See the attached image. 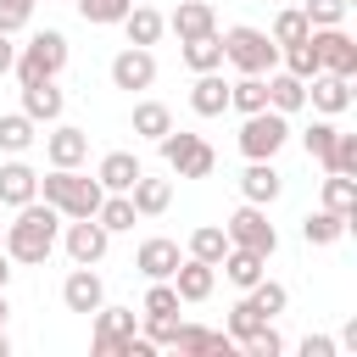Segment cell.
Instances as JSON below:
<instances>
[{
	"instance_id": "cell-47",
	"label": "cell",
	"mask_w": 357,
	"mask_h": 357,
	"mask_svg": "<svg viewBox=\"0 0 357 357\" xmlns=\"http://www.w3.org/2000/svg\"><path fill=\"white\" fill-rule=\"evenodd\" d=\"M11 284V257H6V245H0V290Z\"/></svg>"
},
{
	"instance_id": "cell-6",
	"label": "cell",
	"mask_w": 357,
	"mask_h": 357,
	"mask_svg": "<svg viewBox=\"0 0 357 357\" xmlns=\"http://www.w3.org/2000/svg\"><path fill=\"white\" fill-rule=\"evenodd\" d=\"M162 162H167V173H178V178H206L212 167H218V151L201 139V134H184V128H167L162 139Z\"/></svg>"
},
{
	"instance_id": "cell-22",
	"label": "cell",
	"mask_w": 357,
	"mask_h": 357,
	"mask_svg": "<svg viewBox=\"0 0 357 357\" xmlns=\"http://www.w3.org/2000/svg\"><path fill=\"white\" fill-rule=\"evenodd\" d=\"M61 106H67V95L56 89V78L22 84V112H28L33 123H56V117H61Z\"/></svg>"
},
{
	"instance_id": "cell-25",
	"label": "cell",
	"mask_w": 357,
	"mask_h": 357,
	"mask_svg": "<svg viewBox=\"0 0 357 357\" xmlns=\"http://www.w3.org/2000/svg\"><path fill=\"white\" fill-rule=\"evenodd\" d=\"M123 33H128V45H156L162 33H167V17L156 11V6H128V17H123Z\"/></svg>"
},
{
	"instance_id": "cell-31",
	"label": "cell",
	"mask_w": 357,
	"mask_h": 357,
	"mask_svg": "<svg viewBox=\"0 0 357 357\" xmlns=\"http://www.w3.org/2000/svg\"><path fill=\"white\" fill-rule=\"evenodd\" d=\"M229 106L245 117V112H262L268 106V78H257V73H240L234 84H229Z\"/></svg>"
},
{
	"instance_id": "cell-43",
	"label": "cell",
	"mask_w": 357,
	"mask_h": 357,
	"mask_svg": "<svg viewBox=\"0 0 357 357\" xmlns=\"http://www.w3.org/2000/svg\"><path fill=\"white\" fill-rule=\"evenodd\" d=\"M240 351H245V357H279V351H284V340H279V329H273V324H262L257 335H245V340H240Z\"/></svg>"
},
{
	"instance_id": "cell-49",
	"label": "cell",
	"mask_w": 357,
	"mask_h": 357,
	"mask_svg": "<svg viewBox=\"0 0 357 357\" xmlns=\"http://www.w3.org/2000/svg\"><path fill=\"white\" fill-rule=\"evenodd\" d=\"M0 234H6V223H0Z\"/></svg>"
},
{
	"instance_id": "cell-5",
	"label": "cell",
	"mask_w": 357,
	"mask_h": 357,
	"mask_svg": "<svg viewBox=\"0 0 357 357\" xmlns=\"http://www.w3.org/2000/svg\"><path fill=\"white\" fill-rule=\"evenodd\" d=\"M284 139H290V117H284V112H273V106L245 112V123H240V151H245V162H273V156L284 151Z\"/></svg>"
},
{
	"instance_id": "cell-48",
	"label": "cell",
	"mask_w": 357,
	"mask_h": 357,
	"mask_svg": "<svg viewBox=\"0 0 357 357\" xmlns=\"http://www.w3.org/2000/svg\"><path fill=\"white\" fill-rule=\"evenodd\" d=\"M6 318H11V307H6V290H0V335H6Z\"/></svg>"
},
{
	"instance_id": "cell-34",
	"label": "cell",
	"mask_w": 357,
	"mask_h": 357,
	"mask_svg": "<svg viewBox=\"0 0 357 357\" xmlns=\"http://www.w3.org/2000/svg\"><path fill=\"white\" fill-rule=\"evenodd\" d=\"M245 301H251V307H257L262 318H279V312L290 307V290H284L279 279H268V273H262V279H257V284L245 290Z\"/></svg>"
},
{
	"instance_id": "cell-46",
	"label": "cell",
	"mask_w": 357,
	"mask_h": 357,
	"mask_svg": "<svg viewBox=\"0 0 357 357\" xmlns=\"http://www.w3.org/2000/svg\"><path fill=\"white\" fill-rule=\"evenodd\" d=\"M17 67V45H11V33H0V78Z\"/></svg>"
},
{
	"instance_id": "cell-41",
	"label": "cell",
	"mask_w": 357,
	"mask_h": 357,
	"mask_svg": "<svg viewBox=\"0 0 357 357\" xmlns=\"http://www.w3.org/2000/svg\"><path fill=\"white\" fill-rule=\"evenodd\" d=\"M324 173H351L357 178V134H335V151H329Z\"/></svg>"
},
{
	"instance_id": "cell-27",
	"label": "cell",
	"mask_w": 357,
	"mask_h": 357,
	"mask_svg": "<svg viewBox=\"0 0 357 357\" xmlns=\"http://www.w3.org/2000/svg\"><path fill=\"white\" fill-rule=\"evenodd\" d=\"M268 106L284 112V117L301 112V106H307V84H301L296 73H279V67H273V73H268Z\"/></svg>"
},
{
	"instance_id": "cell-24",
	"label": "cell",
	"mask_w": 357,
	"mask_h": 357,
	"mask_svg": "<svg viewBox=\"0 0 357 357\" xmlns=\"http://www.w3.org/2000/svg\"><path fill=\"white\" fill-rule=\"evenodd\" d=\"M128 201H134V212H139V218H162V212H167V201H173V184H167V178L139 173V178L128 184Z\"/></svg>"
},
{
	"instance_id": "cell-3",
	"label": "cell",
	"mask_w": 357,
	"mask_h": 357,
	"mask_svg": "<svg viewBox=\"0 0 357 357\" xmlns=\"http://www.w3.org/2000/svg\"><path fill=\"white\" fill-rule=\"evenodd\" d=\"M223 61H229L234 73H257V78H268V73L279 67V45L268 39V28L240 22V28L223 33Z\"/></svg>"
},
{
	"instance_id": "cell-20",
	"label": "cell",
	"mask_w": 357,
	"mask_h": 357,
	"mask_svg": "<svg viewBox=\"0 0 357 357\" xmlns=\"http://www.w3.org/2000/svg\"><path fill=\"white\" fill-rule=\"evenodd\" d=\"M240 195L257 201V206H273V201L284 195V173H279L273 162H251V167L240 173Z\"/></svg>"
},
{
	"instance_id": "cell-18",
	"label": "cell",
	"mask_w": 357,
	"mask_h": 357,
	"mask_svg": "<svg viewBox=\"0 0 357 357\" xmlns=\"http://www.w3.org/2000/svg\"><path fill=\"white\" fill-rule=\"evenodd\" d=\"M167 28L178 33V45L201 39V33H218V11H212V0H178V11L167 17Z\"/></svg>"
},
{
	"instance_id": "cell-37",
	"label": "cell",
	"mask_w": 357,
	"mask_h": 357,
	"mask_svg": "<svg viewBox=\"0 0 357 357\" xmlns=\"http://www.w3.org/2000/svg\"><path fill=\"white\" fill-rule=\"evenodd\" d=\"M335 134H340V128H335L329 117H318V123H312V128L301 134V145H307V156H312L318 167H329V151H335Z\"/></svg>"
},
{
	"instance_id": "cell-40",
	"label": "cell",
	"mask_w": 357,
	"mask_h": 357,
	"mask_svg": "<svg viewBox=\"0 0 357 357\" xmlns=\"http://www.w3.org/2000/svg\"><path fill=\"white\" fill-rule=\"evenodd\" d=\"M301 17H307V28H335V22H346V0H307Z\"/></svg>"
},
{
	"instance_id": "cell-19",
	"label": "cell",
	"mask_w": 357,
	"mask_h": 357,
	"mask_svg": "<svg viewBox=\"0 0 357 357\" xmlns=\"http://www.w3.org/2000/svg\"><path fill=\"white\" fill-rule=\"evenodd\" d=\"M190 112H195V117H223V112H229L223 67H218V73H195V84H190Z\"/></svg>"
},
{
	"instance_id": "cell-2",
	"label": "cell",
	"mask_w": 357,
	"mask_h": 357,
	"mask_svg": "<svg viewBox=\"0 0 357 357\" xmlns=\"http://www.w3.org/2000/svg\"><path fill=\"white\" fill-rule=\"evenodd\" d=\"M100 178H84L78 167H50L45 178H39V201H50L61 218H95V206H100Z\"/></svg>"
},
{
	"instance_id": "cell-38",
	"label": "cell",
	"mask_w": 357,
	"mask_h": 357,
	"mask_svg": "<svg viewBox=\"0 0 357 357\" xmlns=\"http://www.w3.org/2000/svg\"><path fill=\"white\" fill-rule=\"evenodd\" d=\"M262 324H273V318H262V312L240 296V301H234V312H229V340H234V351H240V340H245V335H257Z\"/></svg>"
},
{
	"instance_id": "cell-26",
	"label": "cell",
	"mask_w": 357,
	"mask_h": 357,
	"mask_svg": "<svg viewBox=\"0 0 357 357\" xmlns=\"http://www.w3.org/2000/svg\"><path fill=\"white\" fill-rule=\"evenodd\" d=\"M139 173H145V167H139V156H134V151H106V156H100V167H95L100 190H128Z\"/></svg>"
},
{
	"instance_id": "cell-30",
	"label": "cell",
	"mask_w": 357,
	"mask_h": 357,
	"mask_svg": "<svg viewBox=\"0 0 357 357\" xmlns=\"http://www.w3.org/2000/svg\"><path fill=\"white\" fill-rule=\"evenodd\" d=\"M33 128H39V123H33L28 112H6V117H0V151H6V156H22V151L39 139Z\"/></svg>"
},
{
	"instance_id": "cell-15",
	"label": "cell",
	"mask_w": 357,
	"mask_h": 357,
	"mask_svg": "<svg viewBox=\"0 0 357 357\" xmlns=\"http://www.w3.org/2000/svg\"><path fill=\"white\" fill-rule=\"evenodd\" d=\"M173 351H184V357H229V351H234V340H229V329L178 324V335H173Z\"/></svg>"
},
{
	"instance_id": "cell-8",
	"label": "cell",
	"mask_w": 357,
	"mask_h": 357,
	"mask_svg": "<svg viewBox=\"0 0 357 357\" xmlns=\"http://www.w3.org/2000/svg\"><path fill=\"white\" fill-rule=\"evenodd\" d=\"M312 50H318V67L324 73H340V78H357V39L335 22V28H312Z\"/></svg>"
},
{
	"instance_id": "cell-11",
	"label": "cell",
	"mask_w": 357,
	"mask_h": 357,
	"mask_svg": "<svg viewBox=\"0 0 357 357\" xmlns=\"http://www.w3.org/2000/svg\"><path fill=\"white\" fill-rule=\"evenodd\" d=\"M156 84V56L145 50V45H128V50H117L112 56V89H151Z\"/></svg>"
},
{
	"instance_id": "cell-12",
	"label": "cell",
	"mask_w": 357,
	"mask_h": 357,
	"mask_svg": "<svg viewBox=\"0 0 357 357\" xmlns=\"http://www.w3.org/2000/svg\"><path fill=\"white\" fill-rule=\"evenodd\" d=\"M45 156H50V167H84L89 162V134L56 117L50 134H45Z\"/></svg>"
},
{
	"instance_id": "cell-17",
	"label": "cell",
	"mask_w": 357,
	"mask_h": 357,
	"mask_svg": "<svg viewBox=\"0 0 357 357\" xmlns=\"http://www.w3.org/2000/svg\"><path fill=\"white\" fill-rule=\"evenodd\" d=\"M307 100H312L324 117H340V112L351 106V78H340V73H312V78H307Z\"/></svg>"
},
{
	"instance_id": "cell-7",
	"label": "cell",
	"mask_w": 357,
	"mask_h": 357,
	"mask_svg": "<svg viewBox=\"0 0 357 357\" xmlns=\"http://www.w3.org/2000/svg\"><path fill=\"white\" fill-rule=\"evenodd\" d=\"M223 234H229V245H245V251H257V257H273V251H279V229L268 223V206H257V201H245V206L223 223Z\"/></svg>"
},
{
	"instance_id": "cell-28",
	"label": "cell",
	"mask_w": 357,
	"mask_h": 357,
	"mask_svg": "<svg viewBox=\"0 0 357 357\" xmlns=\"http://www.w3.org/2000/svg\"><path fill=\"white\" fill-rule=\"evenodd\" d=\"M346 229H351V218H340V212H329V206H318V212L301 218V240H307V245H335Z\"/></svg>"
},
{
	"instance_id": "cell-1",
	"label": "cell",
	"mask_w": 357,
	"mask_h": 357,
	"mask_svg": "<svg viewBox=\"0 0 357 357\" xmlns=\"http://www.w3.org/2000/svg\"><path fill=\"white\" fill-rule=\"evenodd\" d=\"M56 234H61V212L50 206V201H28V206H17V218L6 223V234H0V245H6V257L11 262H22V268H39L50 251H56Z\"/></svg>"
},
{
	"instance_id": "cell-44",
	"label": "cell",
	"mask_w": 357,
	"mask_h": 357,
	"mask_svg": "<svg viewBox=\"0 0 357 357\" xmlns=\"http://www.w3.org/2000/svg\"><path fill=\"white\" fill-rule=\"evenodd\" d=\"M39 0H0V33H22Z\"/></svg>"
},
{
	"instance_id": "cell-9",
	"label": "cell",
	"mask_w": 357,
	"mask_h": 357,
	"mask_svg": "<svg viewBox=\"0 0 357 357\" xmlns=\"http://www.w3.org/2000/svg\"><path fill=\"white\" fill-rule=\"evenodd\" d=\"M61 245H67V257L73 262H84V268H95L100 257H106V245H112V234L100 229V218H67V229L56 234Z\"/></svg>"
},
{
	"instance_id": "cell-42",
	"label": "cell",
	"mask_w": 357,
	"mask_h": 357,
	"mask_svg": "<svg viewBox=\"0 0 357 357\" xmlns=\"http://www.w3.org/2000/svg\"><path fill=\"white\" fill-rule=\"evenodd\" d=\"M178 307H184V301H178V290H173V279H151L139 312H178Z\"/></svg>"
},
{
	"instance_id": "cell-36",
	"label": "cell",
	"mask_w": 357,
	"mask_h": 357,
	"mask_svg": "<svg viewBox=\"0 0 357 357\" xmlns=\"http://www.w3.org/2000/svg\"><path fill=\"white\" fill-rule=\"evenodd\" d=\"M307 33H312V28H307V17H301V6H284V11L273 17V28H268V39H273L279 50H284V45H301Z\"/></svg>"
},
{
	"instance_id": "cell-39",
	"label": "cell",
	"mask_w": 357,
	"mask_h": 357,
	"mask_svg": "<svg viewBox=\"0 0 357 357\" xmlns=\"http://www.w3.org/2000/svg\"><path fill=\"white\" fill-rule=\"evenodd\" d=\"M73 6H78V17H84V22H95V28H106V22H123L134 0H73Z\"/></svg>"
},
{
	"instance_id": "cell-33",
	"label": "cell",
	"mask_w": 357,
	"mask_h": 357,
	"mask_svg": "<svg viewBox=\"0 0 357 357\" xmlns=\"http://www.w3.org/2000/svg\"><path fill=\"white\" fill-rule=\"evenodd\" d=\"M223 251H229V234L218 229V223H201L195 234H190V245H184V257H201V262H223Z\"/></svg>"
},
{
	"instance_id": "cell-35",
	"label": "cell",
	"mask_w": 357,
	"mask_h": 357,
	"mask_svg": "<svg viewBox=\"0 0 357 357\" xmlns=\"http://www.w3.org/2000/svg\"><path fill=\"white\" fill-rule=\"evenodd\" d=\"M167 128H173V112H167L162 100H139V106H134V134H139V139H162Z\"/></svg>"
},
{
	"instance_id": "cell-4",
	"label": "cell",
	"mask_w": 357,
	"mask_h": 357,
	"mask_svg": "<svg viewBox=\"0 0 357 357\" xmlns=\"http://www.w3.org/2000/svg\"><path fill=\"white\" fill-rule=\"evenodd\" d=\"M61 67H67V33H56V28H45V33H33L28 45H17V84H39V78H61Z\"/></svg>"
},
{
	"instance_id": "cell-21",
	"label": "cell",
	"mask_w": 357,
	"mask_h": 357,
	"mask_svg": "<svg viewBox=\"0 0 357 357\" xmlns=\"http://www.w3.org/2000/svg\"><path fill=\"white\" fill-rule=\"evenodd\" d=\"M212 284H218V268L201 262V257H184V262L173 268V290H178V301H206Z\"/></svg>"
},
{
	"instance_id": "cell-14",
	"label": "cell",
	"mask_w": 357,
	"mask_h": 357,
	"mask_svg": "<svg viewBox=\"0 0 357 357\" xmlns=\"http://www.w3.org/2000/svg\"><path fill=\"white\" fill-rule=\"evenodd\" d=\"M61 301H67V312H95V307L106 301L100 273H95V268H84V262H73V273L61 279Z\"/></svg>"
},
{
	"instance_id": "cell-13",
	"label": "cell",
	"mask_w": 357,
	"mask_h": 357,
	"mask_svg": "<svg viewBox=\"0 0 357 357\" xmlns=\"http://www.w3.org/2000/svg\"><path fill=\"white\" fill-rule=\"evenodd\" d=\"M178 262H184V251H178V240H167V234H151V240H139V251H134V268H139L145 279H173Z\"/></svg>"
},
{
	"instance_id": "cell-10",
	"label": "cell",
	"mask_w": 357,
	"mask_h": 357,
	"mask_svg": "<svg viewBox=\"0 0 357 357\" xmlns=\"http://www.w3.org/2000/svg\"><path fill=\"white\" fill-rule=\"evenodd\" d=\"M89 318H95V351H100V357H117V346L139 329V312H134V307H106V301H100Z\"/></svg>"
},
{
	"instance_id": "cell-23",
	"label": "cell",
	"mask_w": 357,
	"mask_h": 357,
	"mask_svg": "<svg viewBox=\"0 0 357 357\" xmlns=\"http://www.w3.org/2000/svg\"><path fill=\"white\" fill-rule=\"evenodd\" d=\"M218 268H223V279H229L234 290H251V284L268 273V257H257V251H245V245H229Z\"/></svg>"
},
{
	"instance_id": "cell-16",
	"label": "cell",
	"mask_w": 357,
	"mask_h": 357,
	"mask_svg": "<svg viewBox=\"0 0 357 357\" xmlns=\"http://www.w3.org/2000/svg\"><path fill=\"white\" fill-rule=\"evenodd\" d=\"M39 195V173L22 162V156H11V162H0V206H28Z\"/></svg>"
},
{
	"instance_id": "cell-32",
	"label": "cell",
	"mask_w": 357,
	"mask_h": 357,
	"mask_svg": "<svg viewBox=\"0 0 357 357\" xmlns=\"http://www.w3.org/2000/svg\"><path fill=\"white\" fill-rule=\"evenodd\" d=\"M324 206L357 223V178H351V173H329V178H324Z\"/></svg>"
},
{
	"instance_id": "cell-29",
	"label": "cell",
	"mask_w": 357,
	"mask_h": 357,
	"mask_svg": "<svg viewBox=\"0 0 357 357\" xmlns=\"http://www.w3.org/2000/svg\"><path fill=\"white\" fill-rule=\"evenodd\" d=\"M184 67H190V73H218V67H223V33L184 39Z\"/></svg>"
},
{
	"instance_id": "cell-45",
	"label": "cell",
	"mask_w": 357,
	"mask_h": 357,
	"mask_svg": "<svg viewBox=\"0 0 357 357\" xmlns=\"http://www.w3.org/2000/svg\"><path fill=\"white\" fill-rule=\"evenodd\" d=\"M301 357H335V340L329 335H307L301 340Z\"/></svg>"
}]
</instances>
